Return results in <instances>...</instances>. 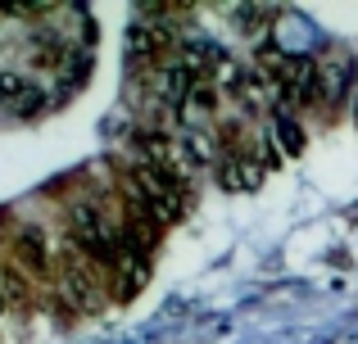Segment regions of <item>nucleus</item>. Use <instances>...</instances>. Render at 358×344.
Masks as SVG:
<instances>
[{
  "mask_svg": "<svg viewBox=\"0 0 358 344\" xmlns=\"http://www.w3.org/2000/svg\"><path fill=\"white\" fill-rule=\"evenodd\" d=\"M0 249L23 267L36 290L55 294V281H59V249L50 245V231H45L41 222L23 218V213H14V209H0Z\"/></svg>",
  "mask_w": 358,
  "mask_h": 344,
  "instance_id": "1",
  "label": "nucleus"
},
{
  "mask_svg": "<svg viewBox=\"0 0 358 344\" xmlns=\"http://www.w3.org/2000/svg\"><path fill=\"white\" fill-rule=\"evenodd\" d=\"M127 54L131 68H168V54H177V27L155 23V18H136L127 27Z\"/></svg>",
  "mask_w": 358,
  "mask_h": 344,
  "instance_id": "2",
  "label": "nucleus"
},
{
  "mask_svg": "<svg viewBox=\"0 0 358 344\" xmlns=\"http://www.w3.org/2000/svg\"><path fill=\"white\" fill-rule=\"evenodd\" d=\"M27 96H32V87H27L18 73H0V105H5V109H14V114H18V105H23Z\"/></svg>",
  "mask_w": 358,
  "mask_h": 344,
  "instance_id": "3",
  "label": "nucleus"
},
{
  "mask_svg": "<svg viewBox=\"0 0 358 344\" xmlns=\"http://www.w3.org/2000/svg\"><path fill=\"white\" fill-rule=\"evenodd\" d=\"M277 141H281V154H299V150H304V127H299L295 118L281 114L277 118Z\"/></svg>",
  "mask_w": 358,
  "mask_h": 344,
  "instance_id": "4",
  "label": "nucleus"
},
{
  "mask_svg": "<svg viewBox=\"0 0 358 344\" xmlns=\"http://www.w3.org/2000/svg\"><path fill=\"white\" fill-rule=\"evenodd\" d=\"M5 267H9V254L0 249V313H9V290H5Z\"/></svg>",
  "mask_w": 358,
  "mask_h": 344,
  "instance_id": "5",
  "label": "nucleus"
}]
</instances>
